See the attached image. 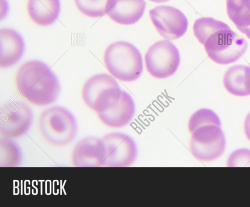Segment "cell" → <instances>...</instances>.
Returning <instances> with one entry per match:
<instances>
[{"instance_id": "cell-1", "label": "cell", "mask_w": 250, "mask_h": 207, "mask_svg": "<svg viewBox=\"0 0 250 207\" xmlns=\"http://www.w3.org/2000/svg\"><path fill=\"white\" fill-rule=\"evenodd\" d=\"M15 81L20 94L37 106H46L54 102L61 91L55 74L46 64L38 60L22 64L17 71Z\"/></svg>"}, {"instance_id": "cell-2", "label": "cell", "mask_w": 250, "mask_h": 207, "mask_svg": "<svg viewBox=\"0 0 250 207\" xmlns=\"http://www.w3.org/2000/svg\"><path fill=\"white\" fill-rule=\"evenodd\" d=\"M104 60L110 74L122 81L136 80L143 72L141 54L128 42L118 41L110 44L105 50Z\"/></svg>"}, {"instance_id": "cell-3", "label": "cell", "mask_w": 250, "mask_h": 207, "mask_svg": "<svg viewBox=\"0 0 250 207\" xmlns=\"http://www.w3.org/2000/svg\"><path fill=\"white\" fill-rule=\"evenodd\" d=\"M39 126L44 139L56 146H63L71 143L77 132V122L73 114L59 106L43 111L39 118Z\"/></svg>"}, {"instance_id": "cell-4", "label": "cell", "mask_w": 250, "mask_h": 207, "mask_svg": "<svg viewBox=\"0 0 250 207\" xmlns=\"http://www.w3.org/2000/svg\"><path fill=\"white\" fill-rule=\"evenodd\" d=\"M122 91L112 76L102 73L91 76L85 82L82 95L87 106L98 114L112 108L119 100Z\"/></svg>"}, {"instance_id": "cell-5", "label": "cell", "mask_w": 250, "mask_h": 207, "mask_svg": "<svg viewBox=\"0 0 250 207\" xmlns=\"http://www.w3.org/2000/svg\"><path fill=\"white\" fill-rule=\"evenodd\" d=\"M208 56L222 65L233 63L246 53V40L231 28L216 32L207 38L204 44Z\"/></svg>"}, {"instance_id": "cell-6", "label": "cell", "mask_w": 250, "mask_h": 207, "mask_svg": "<svg viewBox=\"0 0 250 207\" xmlns=\"http://www.w3.org/2000/svg\"><path fill=\"white\" fill-rule=\"evenodd\" d=\"M148 73L156 78L172 75L180 62L179 51L169 40L158 41L148 49L145 56Z\"/></svg>"}, {"instance_id": "cell-7", "label": "cell", "mask_w": 250, "mask_h": 207, "mask_svg": "<svg viewBox=\"0 0 250 207\" xmlns=\"http://www.w3.org/2000/svg\"><path fill=\"white\" fill-rule=\"evenodd\" d=\"M191 134L190 151L198 160L210 161L218 158L223 153L226 140L220 127L205 125L197 128Z\"/></svg>"}, {"instance_id": "cell-8", "label": "cell", "mask_w": 250, "mask_h": 207, "mask_svg": "<svg viewBox=\"0 0 250 207\" xmlns=\"http://www.w3.org/2000/svg\"><path fill=\"white\" fill-rule=\"evenodd\" d=\"M33 119L30 107L24 102L13 100L6 102L0 110V133L2 137L13 139L25 134Z\"/></svg>"}, {"instance_id": "cell-9", "label": "cell", "mask_w": 250, "mask_h": 207, "mask_svg": "<svg viewBox=\"0 0 250 207\" xmlns=\"http://www.w3.org/2000/svg\"><path fill=\"white\" fill-rule=\"evenodd\" d=\"M102 139L105 150L103 167H127L135 162L138 147L130 135L113 132L105 134Z\"/></svg>"}, {"instance_id": "cell-10", "label": "cell", "mask_w": 250, "mask_h": 207, "mask_svg": "<svg viewBox=\"0 0 250 207\" xmlns=\"http://www.w3.org/2000/svg\"><path fill=\"white\" fill-rule=\"evenodd\" d=\"M150 19L157 32L167 40H174L186 32L188 20L179 9L171 6L160 5L149 11Z\"/></svg>"}, {"instance_id": "cell-11", "label": "cell", "mask_w": 250, "mask_h": 207, "mask_svg": "<svg viewBox=\"0 0 250 207\" xmlns=\"http://www.w3.org/2000/svg\"><path fill=\"white\" fill-rule=\"evenodd\" d=\"M104 156L102 139L88 136L76 144L72 151L71 160L76 167H103Z\"/></svg>"}, {"instance_id": "cell-12", "label": "cell", "mask_w": 250, "mask_h": 207, "mask_svg": "<svg viewBox=\"0 0 250 207\" xmlns=\"http://www.w3.org/2000/svg\"><path fill=\"white\" fill-rule=\"evenodd\" d=\"M146 4L145 0H107L105 13L117 23L133 24L143 16Z\"/></svg>"}, {"instance_id": "cell-13", "label": "cell", "mask_w": 250, "mask_h": 207, "mask_svg": "<svg viewBox=\"0 0 250 207\" xmlns=\"http://www.w3.org/2000/svg\"><path fill=\"white\" fill-rule=\"evenodd\" d=\"M25 49L23 38L17 31L7 28L0 30V66L6 68L16 64Z\"/></svg>"}, {"instance_id": "cell-14", "label": "cell", "mask_w": 250, "mask_h": 207, "mask_svg": "<svg viewBox=\"0 0 250 207\" xmlns=\"http://www.w3.org/2000/svg\"><path fill=\"white\" fill-rule=\"evenodd\" d=\"M135 110L132 97L126 92L122 90L118 102L109 110L97 115L106 126L112 128H120L126 126L132 121Z\"/></svg>"}, {"instance_id": "cell-15", "label": "cell", "mask_w": 250, "mask_h": 207, "mask_svg": "<svg viewBox=\"0 0 250 207\" xmlns=\"http://www.w3.org/2000/svg\"><path fill=\"white\" fill-rule=\"evenodd\" d=\"M60 0H28L27 10L31 20L42 26L51 25L60 12Z\"/></svg>"}, {"instance_id": "cell-16", "label": "cell", "mask_w": 250, "mask_h": 207, "mask_svg": "<svg viewBox=\"0 0 250 207\" xmlns=\"http://www.w3.org/2000/svg\"><path fill=\"white\" fill-rule=\"evenodd\" d=\"M223 84L227 91L233 95H250V66L239 64L229 67L224 75Z\"/></svg>"}, {"instance_id": "cell-17", "label": "cell", "mask_w": 250, "mask_h": 207, "mask_svg": "<svg viewBox=\"0 0 250 207\" xmlns=\"http://www.w3.org/2000/svg\"><path fill=\"white\" fill-rule=\"evenodd\" d=\"M226 6L229 19L250 39V0H226Z\"/></svg>"}, {"instance_id": "cell-18", "label": "cell", "mask_w": 250, "mask_h": 207, "mask_svg": "<svg viewBox=\"0 0 250 207\" xmlns=\"http://www.w3.org/2000/svg\"><path fill=\"white\" fill-rule=\"evenodd\" d=\"M229 28V26L226 23L211 17L199 18L195 20L193 26L194 36L203 45L213 33Z\"/></svg>"}, {"instance_id": "cell-19", "label": "cell", "mask_w": 250, "mask_h": 207, "mask_svg": "<svg viewBox=\"0 0 250 207\" xmlns=\"http://www.w3.org/2000/svg\"><path fill=\"white\" fill-rule=\"evenodd\" d=\"M21 160V152L18 145L12 139L1 137L0 140V166L18 167Z\"/></svg>"}, {"instance_id": "cell-20", "label": "cell", "mask_w": 250, "mask_h": 207, "mask_svg": "<svg viewBox=\"0 0 250 207\" xmlns=\"http://www.w3.org/2000/svg\"><path fill=\"white\" fill-rule=\"evenodd\" d=\"M207 125L221 127V123L219 117L213 111L202 108L194 113L189 118L188 129L191 133L197 128Z\"/></svg>"}, {"instance_id": "cell-21", "label": "cell", "mask_w": 250, "mask_h": 207, "mask_svg": "<svg viewBox=\"0 0 250 207\" xmlns=\"http://www.w3.org/2000/svg\"><path fill=\"white\" fill-rule=\"evenodd\" d=\"M107 0H74L78 10L84 15L98 18L105 13Z\"/></svg>"}, {"instance_id": "cell-22", "label": "cell", "mask_w": 250, "mask_h": 207, "mask_svg": "<svg viewBox=\"0 0 250 207\" xmlns=\"http://www.w3.org/2000/svg\"><path fill=\"white\" fill-rule=\"evenodd\" d=\"M227 166L250 167V150L247 149H240L234 151L228 159Z\"/></svg>"}, {"instance_id": "cell-23", "label": "cell", "mask_w": 250, "mask_h": 207, "mask_svg": "<svg viewBox=\"0 0 250 207\" xmlns=\"http://www.w3.org/2000/svg\"><path fill=\"white\" fill-rule=\"evenodd\" d=\"M244 127L245 134L250 141V112L245 118Z\"/></svg>"}, {"instance_id": "cell-24", "label": "cell", "mask_w": 250, "mask_h": 207, "mask_svg": "<svg viewBox=\"0 0 250 207\" xmlns=\"http://www.w3.org/2000/svg\"><path fill=\"white\" fill-rule=\"evenodd\" d=\"M150 1H151L152 2H156V3H161V2H164L166 1H167L169 0H149Z\"/></svg>"}, {"instance_id": "cell-25", "label": "cell", "mask_w": 250, "mask_h": 207, "mask_svg": "<svg viewBox=\"0 0 250 207\" xmlns=\"http://www.w3.org/2000/svg\"><path fill=\"white\" fill-rule=\"evenodd\" d=\"M249 66H250V64Z\"/></svg>"}]
</instances>
